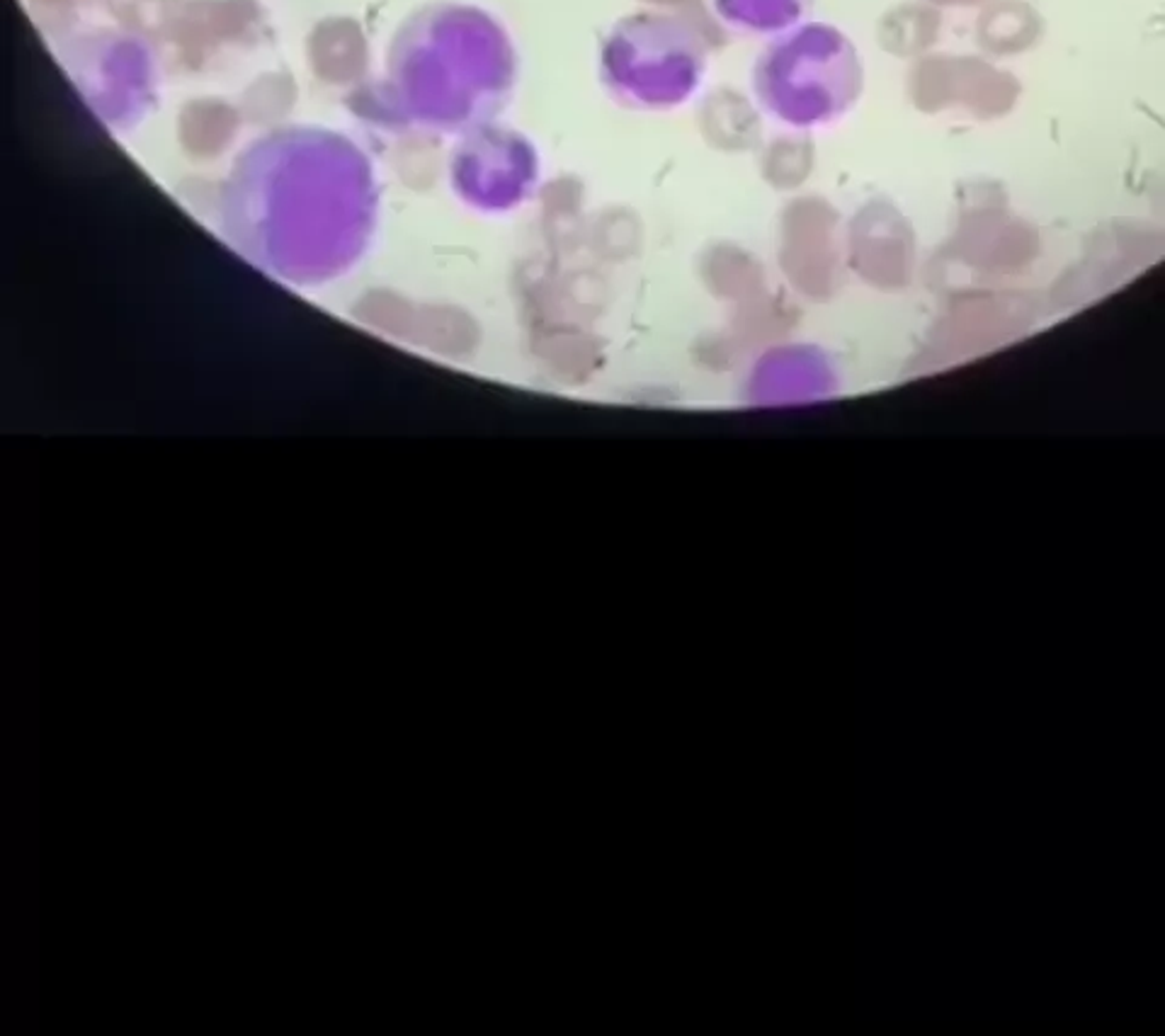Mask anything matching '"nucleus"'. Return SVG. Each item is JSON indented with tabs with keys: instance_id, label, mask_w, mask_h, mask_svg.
Segmentation results:
<instances>
[{
	"instance_id": "obj_2",
	"label": "nucleus",
	"mask_w": 1165,
	"mask_h": 1036,
	"mask_svg": "<svg viewBox=\"0 0 1165 1036\" xmlns=\"http://www.w3.org/2000/svg\"><path fill=\"white\" fill-rule=\"evenodd\" d=\"M245 180L255 204H270L284 231L331 262L360 251L375 222L376 194L365 153L333 131L277 136L255 153Z\"/></svg>"
},
{
	"instance_id": "obj_6",
	"label": "nucleus",
	"mask_w": 1165,
	"mask_h": 1036,
	"mask_svg": "<svg viewBox=\"0 0 1165 1036\" xmlns=\"http://www.w3.org/2000/svg\"><path fill=\"white\" fill-rule=\"evenodd\" d=\"M813 0H711L724 27L746 37H765L797 27L809 18Z\"/></svg>"
},
{
	"instance_id": "obj_3",
	"label": "nucleus",
	"mask_w": 1165,
	"mask_h": 1036,
	"mask_svg": "<svg viewBox=\"0 0 1165 1036\" xmlns=\"http://www.w3.org/2000/svg\"><path fill=\"white\" fill-rule=\"evenodd\" d=\"M750 88L770 120L790 129H826L862 98L864 66L845 32L828 22L804 20L762 47Z\"/></svg>"
},
{
	"instance_id": "obj_5",
	"label": "nucleus",
	"mask_w": 1165,
	"mask_h": 1036,
	"mask_svg": "<svg viewBox=\"0 0 1165 1036\" xmlns=\"http://www.w3.org/2000/svg\"><path fill=\"white\" fill-rule=\"evenodd\" d=\"M455 178L459 190L474 204L507 207L535 180V156L515 134L484 129L456 153Z\"/></svg>"
},
{
	"instance_id": "obj_1",
	"label": "nucleus",
	"mask_w": 1165,
	"mask_h": 1036,
	"mask_svg": "<svg viewBox=\"0 0 1165 1036\" xmlns=\"http://www.w3.org/2000/svg\"><path fill=\"white\" fill-rule=\"evenodd\" d=\"M386 78L426 127L462 129L513 95L517 51L506 25L471 3L437 0L405 18L386 49Z\"/></svg>"
},
{
	"instance_id": "obj_4",
	"label": "nucleus",
	"mask_w": 1165,
	"mask_h": 1036,
	"mask_svg": "<svg viewBox=\"0 0 1165 1036\" xmlns=\"http://www.w3.org/2000/svg\"><path fill=\"white\" fill-rule=\"evenodd\" d=\"M707 73V41L673 12H631L609 27L600 47V81L629 110L682 107L702 91Z\"/></svg>"
}]
</instances>
